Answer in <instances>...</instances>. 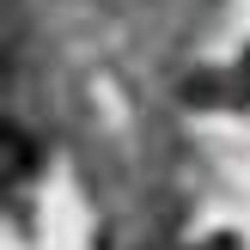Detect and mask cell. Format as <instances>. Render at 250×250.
Listing matches in <instances>:
<instances>
[{
    "mask_svg": "<svg viewBox=\"0 0 250 250\" xmlns=\"http://www.w3.org/2000/svg\"><path fill=\"white\" fill-rule=\"evenodd\" d=\"M24 171H31V153H24V134H19V128H6V177L19 183Z\"/></svg>",
    "mask_w": 250,
    "mask_h": 250,
    "instance_id": "obj_1",
    "label": "cell"
}]
</instances>
